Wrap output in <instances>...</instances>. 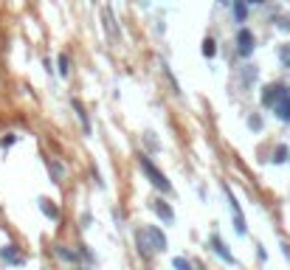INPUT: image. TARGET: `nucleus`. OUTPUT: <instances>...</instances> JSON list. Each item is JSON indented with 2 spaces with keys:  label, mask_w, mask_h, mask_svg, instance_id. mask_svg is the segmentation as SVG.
I'll use <instances>...</instances> for the list:
<instances>
[{
  "label": "nucleus",
  "mask_w": 290,
  "mask_h": 270,
  "mask_svg": "<svg viewBox=\"0 0 290 270\" xmlns=\"http://www.w3.org/2000/svg\"><path fill=\"white\" fill-rule=\"evenodd\" d=\"M135 245H138V253H141L144 259H152L155 253L166 250V236H163L161 228L147 225V228H138V231H135Z\"/></svg>",
  "instance_id": "nucleus-1"
},
{
  "label": "nucleus",
  "mask_w": 290,
  "mask_h": 270,
  "mask_svg": "<svg viewBox=\"0 0 290 270\" xmlns=\"http://www.w3.org/2000/svg\"><path fill=\"white\" fill-rule=\"evenodd\" d=\"M138 166H141V172L147 175V180L155 186V189H161L163 194H172V183L166 180V175H163V172L158 169V166L152 164L147 155H138Z\"/></svg>",
  "instance_id": "nucleus-2"
},
{
  "label": "nucleus",
  "mask_w": 290,
  "mask_h": 270,
  "mask_svg": "<svg viewBox=\"0 0 290 270\" xmlns=\"http://www.w3.org/2000/svg\"><path fill=\"white\" fill-rule=\"evenodd\" d=\"M254 48H256L254 31H248V29H240V31H237V54H240V57H251V54H254Z\"/></svg>",
  "instance_id": "nucleus-3"
},
{
  "label": "nucleus",
  "mask_w": 290,
  "mask_h": 270,
  "mask_svg": "<svg viewBox=\"0 0 290 270\" xmlns=\"http://www.w3.org/2000/svg\"><path fill=\"white\" fill-rule=\"evenodd\" d=\"M223 192H226L228 206H231V211H234V225H237V234H245V217H242L240 203H237V197H234V192L228 189V186H223Z\"/></svg>",
  "instance_id": "nucleus-4"
},
{
  "label": "nucleus",
  "mask_w": 290,
  "mask_h": 270,
  "mask_svg": "<svg viewBox=\"0 0 290 270\" xmlns=\"http://www.w3.org/2000/svg\"><path fill=\"white\" fill-rule=\"evenodd\" d=\"M270 110L276 113V118H282V121H287V124H290V87L287 85H284L282 96L276 99V104L270 107Z\"/></svg>",
  "instance_id": "nucleus-5"
},
{
  "label": "nucleus",
  "mask_w": 290,
  "mask_h": 270,
  "mask_svg": "<svg viewBox=\"0 0 290 270\" xmlns=\"http://www.w3.org/2000/svg\"><path fill=\"white\" fill-rule=\"evenodd\" d=\"M282 90H284V85H265V90H262V104L273 107L276 99L282 96Z\"/></svg>",
  "instance_id": "nucleus-6"
},
{
  "label": "nucleus",
  "mask_w": 290,
  "mask_h": 270,
  "mask_svg": "<svg viewBox=\"0 0 290 270\" xmlns=\"http://www.w3.org/2000/svg\"><path fill=\"white\" fill-rule=\"evenodd\" d=\"M209 242H212L214 253H217L220 259H223V262H228V264H237V259H234V256H231V253H228V250H226V245H223V239H220L217 234H214V236H212V239H209Z\"/></svg>",
  "instance_id": "nucleus-7"
},
{
  "label": "nucleus",
  "mask_w": 290,
  "mask_h": 270,
  "mask_svg": "<svg viewBox=\"0 0 290 270\" xmlns=\"http://www.w3.org/2000/svg\"><path fill=\"white\" fill-rule=\"evenodd\" d=\"M152 208H155V214L161 217L163 222H175V211L169 208V203H163V200H152Z\"/></svg>",
  "instance_id": "nucleus-8"
},
{
  "label": "nucleus",
  "mask_w": 290,
  "mask_h": 270,
  "mask_svg": "<svg viewBox=\"0 0 290 270\" xmlns=\"http://www.w3.org/2000/svg\"><path fill=\"white\" fill-rule=\"evenodd\" d=\"M45 166H48V172H51V180H54V183H62V180H65V166L59 164L57 158H48Z\"/></svg>",
  "instance_id": "nucleus-9"
},
{
  "label": "nucleus",
  "mask_w": 290,
  "mask_h": 270,
  "mask_svg": "<svg viewBox=\"0 0 290 270\" xmlns=\"http://www.w3.org/2000/svg\"><path fill=\"white\" fill-rule=\"evenodd\" d=\"M105 29L110 40H119V29H116V17H113V9L105 6Z\"/></svg>",
  "instance_id": "nucleus-10"
},
{
  "label": "nucleus",
  "mask_w": 290,
  "mask_h": 270,
  "mask_svg": "<svg viewBox=\"0 0 290 270\" xmlns=\"http://www.w3.org/2000/svg\"><path fill=\"white\" fill-rule=\"evenodd\" d=\"M54 253H57L59 259H62V262L79 264V253H76V250H71V248H68V245H57V248H54Z\"/></svg>",
  "instance_id": "nucleus-11"
},
{
  "label": "nucleus",
  "mask_w": 290,
  "mask_h": 270,
  "mask_svg": "<svg viewBox=\"0 0 290 270\" xmlns=\"http://www.w3.org/2000/svg\"><path fill=\"white\" fill-rule=\"evenodd\" d=\"M0 259H3V262H9V264H23V256L17 253L15 245H6V248L0 250Z\"/></svg>",
  "instance_id": "nucleus-12"
},
{
  "label": "nucleus",
  "mask_w": 290,
  "mask_h": 270,
  "mask_svg": "<svg viewBox=\"0 0 290 270\" xmlns=\"http://www.w3.org/2000/svg\"><path fill=\"white\" fill-rule=\"evenodd\" d=\"M231 12H234V20H237V23H245V17H248V0H234Z\"/></svg>",
  "instance_id": "nucleus-13"
},
{
  "label": "nucleus",
  "mask_w": 290,
  "mask_h": 270,
  "mask_svg": "<svg viewBox=\"0 0 290 270\" xmlns=\"http://www.w3.org/2000/svg\"><path fill=\"white\" fill-rule=\"evenodd\" d=\"M71 104H73V110H76V115H79V121H82V127H85V132H90V118H87V110H85V104L79 99H71Z\"/></svg>",
  "instance_id": "nucleus-14"
},
{
  "label": "nucleus",
  "mask_w": 290,
  "mask_h": 270,
  "mask_svg": "<svg viewBox=\"0 0 290 270\" xmlns=\"http://www.w3.org/2000/svg\"><path fill=\"white\" fill-rule=\"evenodd\" d=\"M40 208H43V214L45 217H51V220H59V206L54 203V200H40Z\"/></svg>",
  "instance_id": "nucleus-15"
},
{
  "label": "nucleus",
  "mask_w": 290,
  "mask_h": 270,
  "mask_svg": "<svg viewBox=\"0 0 290 270\" xmlns=\"http://www.w3.org/2000/svg\"><path fill=\"white\" fill-rule=\"evenodd\" d=\"M200 51H203L206 59H212L214 54H217V43H214L212 37H206V40H203V48H200Z\"/></svg>",
  "instance_id": "nucleus-16"
},
{
  "label": "nucleus",
  "mask_w": 290,
  "mask_h": 270,
  "mask_svg": "<svg viewBox=\"0 0 290 270\" xmlns=\"http://www.w3.org/2000/svg\"><path fill=\"white\" fill-rule=\"evenodd\" d=\"M59 73H62V76L71 73V57H68V54H59Z\"/></svg>",
  "instance_id": "nucleus-17"
},
{
  "label": "nucleus",
  "mask_w": 290,
  "mask_h": 270,
  "mask_svg": "<svg viewBox=\"0 0 290 270\" xmlns=\"http://www.w3.org/2000/svg\"><path fill=\"white\" fill-rule=\"evenodd\" d=\"M270 161H273V164H284V161H287V147H276Z\"/></svg>",
  "instance_id": "nucleus-18"
},
{
  "label": "nucleus",
  "mask_w": 290,
  "mask_h": 270,
  "mask_svg": "<svg viewBox=\"0 0 290 270\" xmlns=\"http://www.w3.org/2000/svg\"><path fill=\"white\" fill-rule=\"evenodd\" d=\"M279 59H282L284 68H290V45H282V48H279Z\"/></svg>",
  "instance_id": "nucleus-19"
},
{
  "label": "nucleus",
  "mask_w": 290,
  "mask_h": 270,
  "mask_svg": "<svg viewBox=\"0 0 290 270\" xmlns=\"http://www.w3.org/2000/svg\"><path fill=\"white\" fill-rule=\"evenodd\" d=\"M248 127H251V129H262V118H259V115H251V118H248Z\"/></svg>",
  "instance_id": "nucleus-20"
},
{
  "label": "nucleus",
  "mask_w": 290,
  "mask_h": 270,
  "mask_svg": "<svg viewBox=\"0 0 290 270\" xmlns=\"http://www.w3.org/2000/svg\"><path fill=\"white\" fill-rule=\"evenodd\" d=\"M175 267H191L189 259H175Z\"/></svg>",
  "instance_id": "nucleus-21"
},
{
  "label": "nucleus",
  "mask_w": 290,
  "mask_h": 270,
  "mask_svg": "<svg viewBox=\"0 0 290 270\" xmlns=\"http://www.w3.org/2000/svg\"><path fill=\"white\" fill-rule=\"evenodd\" d=\"M265 0H248V6H262Z\"/></svg>",
  "instance_id": "nucleus-22"
},
{
  "label": "nucleus",
  "mask_w": 290,
  "mask_h": 270,
  "mask_svg": "<svg viewBox=\"0 0 290 270\" xmlns=\"http://www.w3.org/2000/svg\"><path fill=\"white\" fill-rule=\"evenodd\" d=\"M220 3H223V6H231V3H234V0H220Z\"/></svg>",
  "instance_id": "nucleus-23"
}]
</instances>
